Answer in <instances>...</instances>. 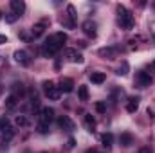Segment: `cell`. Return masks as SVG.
<instances>
[{
    "label": "cell",
    "instance_id": "cell-23",
    "mask_svg": "<svg viewBox=\"0 0 155 153\" xmlns=\"http://www.w3.org/2000/svg\"><path fill=\"white\" fill-rule=\"evenodd\" d=\"M18 20V15H15V13H9V15H5V22L7 24H15Z\"/></svg>",
    "mask_w": 155,
    "mask_h": 153
},
{
    "label": "cell",
    "instance_id": "cell-32",
    "mask_svg": "<svg viewBox=\"0 0 155 153\" xmlns=\"http://www.w3.org/2000/svg\"><path fill=\"white\" fill-rule=\"evenodd\" d=\"M153 69H155V61H153Z\"/></svg>",
    "mask_w": 155,
    "mask_h": 153
},
{
    "label": "cell",
    "instance_id": "cell-30",
    "mask_svg": "<svg viewBox=\"0 0 155 153\" xmlns=\"http://www.w3.org/2000/svg\"><path fill=\"white\" fill-rule=\"evenodd\" d=\"M139 153H152V148H143V150H139Z\"/></svg>",
    "mask_w": 155,
    "mask_h": 153
},
{
    "label": "cell",
    "instance_id": "cell-34",
    "mask_svg": "<svg viewBox=\"0 0 155 153\" xmlns=\"http://www.w3.org/2000/svg\"><path fill=\"white\" fill-rule=\"evenodd\" d=\"M0 18H2V13H0Z\"/></svg>",
    "mask_w": 155,
    "mask_h": 153
},
{
    "label": "cell",
    "instance_id": "cell-19",
    "mask_svg": "<svg viewBox=\"0 0 155 153\" xmlns=\"http://www.w3.org/2000/svg\"><path fill=\"white\" fill-rule=\"evenodd\" d=\"M47 96H49V99H52V101H56V99H60V88H52V90H49L47 92Z\"/></svg>",
    "mask_w": 155,
    "mask_h": 153
},
{
    "label": "cell",
    "instance_id": "cell-17",
    "mask_svg": "<svg viewBox=\"0 0 155 153\" xmlns=\"http://www.w3.org/2000/svg\"><path fill=\"white\" fill-rule=\"evenodd\" d=\"M52 38H54V41H56V43H58V45L61 47V45H63V43L67 41V34H65V33H56V34H54Z\"/></svg>",
    "mask_w": 155,
    "mask_h": 153
},
{
    "label": "cell",
    "instance_id": "cell-28",
    "mask_svg": "<svg viewBox=\"0 0 155 153\" xmlns=\"http://www.w3.org/2000/svg\"><path fill=\"white\" fill-rule=\"evenodd\" d=\"M126 69H128V65L123 63V69L119 67V69H117V74H119V76H124V74H126Z\"/></svg>",
    "mask_w": 155,
    "mask_h": 153
},
{
    "label": "cell",
    "instance_id": "cell-29",
    "mask_svg": "<svg viewBox=\"0 0 155 153\" xmlns=\"http://www.w3.org/2000/svg\"><path fill=\"white\" fill-rule=\"evenodd\" d=\"M74 144H76V141H74V139H69V144H67V148H71V150H72V148H74Z\"/></svg>",
    "mask_w": 155,
    "mask_h": 153
},
{
    "label": "cell",
    "instance_id": "cell-15",
    "mask_svg": "<svg viewBox=\"0 0 155 153\" xmlns=\"http://www.w3.org/2000/svg\"><path fill=\"white\" fill-rule=\"evenodd\" d=\"M132 141H134V137L130 135V133H121V137H119V142H121V146H130L132 144Z\"/></svg>",
    "mask_w": 155,
    "mask_h": 153
},
{
    "label": "cell",
    "instance_id": "cell-16",
    "mask_svg": "<svg viewBox=\"0 0 155 153\" xmlns=\"http://www.w3.org/2000/svg\"><path fill=\"white\" fill-rule=\"evenodd\" d=\"M78 96H79L81 101H88V88H87L85 85H81V86L78 88Z\"/></svg>",
    "mask_w": 155,
    "mask_h": 153
},
{
    "label": "cell",
    "instance_id": "cell-21",
    "mask_svg": "<svg viewBox=\"0 0 155 153\" xmlns=\"http://www.w3.org/2000/svg\"><path fill=\"white\" fill-rule=\"evenodd\" d=\"M41 33H43V24H38V25L33 27V36H35V38L41 36Z\"/></svg>",
    "mask_w": 155,
    "mask_h": 153
},
{
    "label": "cell",
    "instance_id": "cell-24",
    "mask_svg": "<svg viewBox=\"0 0 155 153\" xmlns=\"http://www.w3.org/2000/svg\"><path fill=\"white\" fill-rule=\"evenodd\" d=\"M41 86H43V90H45V94H47L49 90H52V88H54V83L49 79V81H43V85H41Z\"/></svg>",
    "mask_w": 155,
    "mask_h": 153
},
{
    "label": "cell",
    "instance_id": "cell-31",
    "mask_svg": "<svg viewBox=\"0 0 155 153\" xmlns=\"http://www.w3.org/2000/svg\"><path fill=\"white\" fill-rule=\"evenodd\" d=\"M2 43H7V38H5L4 34H0V45H2Z\"/></svg>",
    "mask_w": 155,
    "mask_h": 153
},
{
    "label": "cell",
    "instance_id": "cell-25",
    "mask_svg": "<svg viewBox=\"0 0 155 153\" xmlns=\"http://www.w3.org/2000/svg\"><path fill=\"white\" fill-rule=\"evenodd\" d=\"M96 110H97L99 114H105V112H107V105L101 103V101H97V103H96Z\"/></svg>",
    "mask_w": 155,
    "mask_h": 153
},
{
    "label": "cell",
    "instance_id": "cell-7",
    "mask_svg": "<svg viewBox=\"0 0 155 153\" xmlns=\"http://www.w3.org/2000/svg\"><path fill=\"white\" fill-rule=\"evenodd\" d=\"M9 5H11L13 13H15V15H18V16L25 11V4H24L22 0H11V4H9Z\"/></svg>",
    "mask_w": 155,
    "mask_h": 153
},
{
    "label": "cell",
    "instance_id": "cell-27",
    "mask_svg": "<svg viewBox=\"0 0 155 153\" xmlns=\"http://www.w3.org/2000/svg\"><path fill=\"white\" fill-rule=\"evenodd\" d=\"M112 52H114L112 49H101V50H99L101 56H112Z\"/></svg>",
    "mask_w": 155,
    "mask_h": 153
},
{
    "label": "cell",
    "instance_id": "cell-9",
    "mask_svg": "<svg viewBox=\"0 0 155 153\" xmlns=\"http://www.w3.org/2000/svg\"><path fill=\"white\" fill-rule=\"evenodd\" d=\"M65 54H67V58H69L71 61H74V63H83V56H81L78 50H74V49H67Z\"/></svg>",
    "mask_w": 155,
    "mask_h": 153
},
{
    "label": "cell",
    "instance_id": "cell-11",
    "mask_svg": "<svg viewBox=\"0 0 155 153\" xmlns=\"http://www.w3.org/2000/svg\"><path fill=\"white\" fill-rule=\"evenodd\" d=\"M137 81H139V85H141V86H150L152 77L148 76L144 70H141V72H137Z\"/></svg>",
    "mask_w": 155,
    "mask_h": 153
},
{
    "label": "cell",
    "instance_id": "cell-18",
    "mask_svg": "<svg viewBox=\"0 0 155 153\" xmlns=\"http://www.w3.org/2000/svg\"><path fill=\"white\" fill-rule=\"evenodd\" d=\"M15 106H16V96H9V97L5 99V108L13 110Z\"/></svg>",
    "mask_w": 155,
    "mask_h": 153
},
{
    "label": "cell",
    "instance_id": "cell-22",
    "mask_svg": "<svg viewBox=\"0 0 155 153\" xmlns=\"http://www.w3.org/2000/svg\"><path fill=\"white\" fill-rule=\"evenodd\" d=\"M15 122L18 124V126H27L29 124V121L24 117V115H16V119H15Z\"/></svg>",
    "mask_w": 155,
    "mask_h": 153
},
{
    "label": "cell",
    "instance_id": "cell-1",
    "mask_svg": "<svg viewBox=\"0 0 155 153\" xmlns=\"http://www.w3.org/2000/svg\"><path fill=\"white\" fill-rule=\"evenodd\" d=\"M117 18H119V25L123 29H132L134 27V16L130 11H126L124 5H117Z\"/></svg>",
    "mask_w": 155,
    "mask_h": 153
},
{
    "label": "cell",
    "instance_id": "cell-13",
    "mask_svg": "<svg viewBox=\"0 0 155 153\" xmlns=\"http://www.w3.org/2000/svg\"><path fill=\"white\" fill-rule=\"evenodd\" d=\"M90 81H92L94 85H101V83L105 81V74H103V72H92V74H90Z\"/></svg>",
    "mask_w": 155,
    "mask_h": 153
},
{
    "label": "cell",
    "instance_id": "cell-6",
    "mask_svg": "<svg viewBox=\"0 0 155 153\" xmlns=\"http://www.w3.org/2000/svg\"><path fill=\"white\" fill-rule=\"evenodd\" d=\"M83 31H85V34H87V36H92V38H94V36L97 34V25H96L94 22L87 20V22L83 24Z\"/></svg>",
    "mask_w": 155,
    "mask_h": 153
},
{
    "label": "cell",
    "instance_id": "cell-5",
    "mask_svg": "<svg viewBox=\"0 0 155 153\" xmlns=\"http://www.w3.org/2000/svg\"><path fill=\"white\" fill-rule=\"evenodd\" d=\"M52 119H54V110H52V108H49V106L41 108V115H40V122H45V124H49V122H51Z\"/></svg>",
    "mask_w": 155,
    "mask_h": 153
},
{
    "label": "cell",
    "instance_id": "cell-10",
    "mask_svg": "<svg viewBox=\"0 0 155 153\" xmlns=\"http://www.w3.org/2000/svg\"><path fill=\"white\" fill-rule=\"evenodd\" d=\"M15 60L20 63V65H29V56L25 50H16L15 52Z\"/></svg>",
    "mask_w": 155,
    "mask_h": 153
},
{
    "label": "cell",
    "instance_id": "cell-14",
    "mask_svg": "<svg viewBox=\"0 0 155 153\" xmlns=\"http://www.w3.org/2000/svg\"><path fill=\"white\" fill-rule=\"evenodd\" d=\"M101 142H103L105 148H110L112 142H114V135H112V133H103V135H101Z\"/></svg>",
    "mask_w": 155,
    "mask_h": 153
},
{
    "label": "cell",
    "instance_id": "cell-35",
    "mask_svg": "<svg viewBox=\"0 0 155 153\" xmlns=\"http://www.w3.org/2000/svg\"><path fill=\"white\" fill-rule=\"evenodd\" d=\"M0 92H2V88H0Z\"/></svg>",
    "mask_w": 155,
    "mask_h": 153
},
{
    "label": "cell",
    "instance_id": "cell-26",
    "mask_svg": "<svg viewBox=\"0 0 155 153\" xmlns=\"http://www.w3.org/2000/svg\"><path fill=\"white\" fill-rule=\"evenodd\" d=\"M38 132H40V133H47V132H49V124L40 122V124H38Z\"/></svg>",
    "mask_w": 155,
    "mask_h": 153
},
{
    "label": "cell",
    "instance_id": "cell-4",
    "mask_svg": "<svg viewBox=\"0 0 155 153\" xmlns=\"http://www.w3.org/2000/svg\"><path fill=\"white\" fill-rule=\"evenodd\" d=\"M58 126L63 128V130H74V122L71 121L69 115H60L58 117Z\"/></svg>",
    "mask_w": 155,
    "mask_h": 153
},
{
    "label": "cell",
    "instance_id": "cell-12",
    "mask_svg": "<svg viewBox=\"0 0 155 153\" xmlns=\"http://www.w3.org/2000/svg\"><path fill=\"white\" fill-rule=\"evenodd\" d=\"M137 108H139V97H130L128 105H126V110L130 114H134V112H137Z\"/></svg>",
    "mask_w": 155,
    "mask_h": 153
},
{
    "label": "cell",
    "instance_id": "cell-8",
    "mask_svg": "<svg viewBox=\"0 0 155 153\" xmlns=\"http://www.w3.org/2000/svg\"><path fill=\"white\" fill-rule=\"evenodd\" d=\"M72 88H74V81L71 79V77H65V79H61V83H60V92H72Z\"/></svg>",
    "mask_w": 155,
    "mask_h": 153
},
{
    "label": "cell",
    "instance_id": "cell-20",
    "mask_svg": "<svg viewBox=\"0 0 155 153\" xmlns=\"http://www.w3.org/2000/svg\"><path fill=\"white\" fill-rule=\"evenodd\" d=\"M85 124H87V126L90 128V132H92V128L96 126V119H94L90 114H87V115H85Z\"/></svg>",
    "mask_w": 155,
    "mask_h": 153
},
{
    "label": "cell",
    "instance_id": "cell-2",
    "mask_svg": "<svg viewBox=\"0 0 155 153\" xmlns=\"http://www.w3.org/2000/svg\"><path fill=\"white\" fill-rule=\"evenodd\" d=\"M58 50H60V45L54 41V38H52V36H51V38H47V41L43 43V49H41L43 56H54Z\"/></svg>",
    "mask_w": 155,
    "mask_h": 153
},
{
    "label": "cell",
    "instance_id": "cell-3",
    "mask_svg": "<svg viewBox=\"0 0 155 153\" xmlns=\"http://www.w3.org/2000/svg\"><path fill=\"white\" fill-rule=\"evenodd\" d=\"M0 132H2L7 139H11V137H13V126H11V121H9L5 115H2V117H0Z\"/></svg>",
    "mask_w": 155,
    "mask_h": 153
},
{
    "label": "cell",
    "instance_id": "cell-33",
    "mask_svg": "<svg viewBox=\"0 0 155 153\" xmlns=\"http://www.w3.org/2000/svg\"><path fill=\"white\" fill-rule=\"evenodd\" d=\"M88 153H96V151H88Z\"/></svg>",
    "mask_w": 155,
    "mask_h": 153
}]
</instances>
